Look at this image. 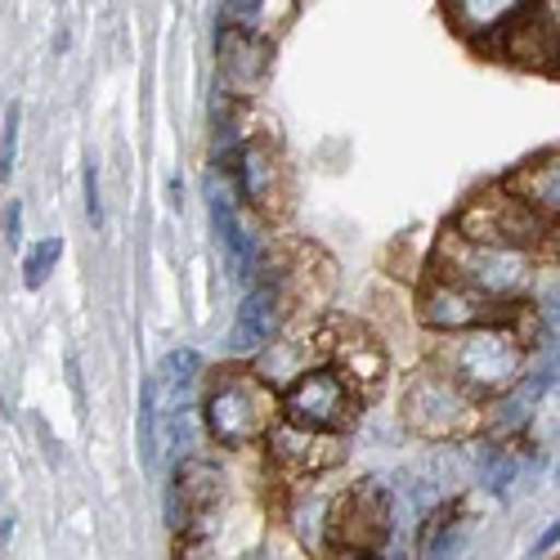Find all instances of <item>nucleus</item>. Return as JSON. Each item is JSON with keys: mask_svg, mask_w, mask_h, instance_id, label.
Listing matches in <instances>:
<instances>
[{"mask_svg": "<svg viewBox=\"0 0 560 560\" xmlns=\"http://www.w3.org/2000/svg\"><path fill=\"white\" fill-rule=\"evenodd\" d=\"M431 363L440 372H448L462 390H471L480 404H489L525 377L529 341L521 332V323L511 314H502L493 323H480V328L444 337V346L435 350Z\"/></svg>", "mask_w": 560, "mask_h": 560, "instance_id": "1", "label": "nucleus"}, {"mask_svg": "<svg viewBox=\"0 0 560 560\" xmlns=\"http://www.w3.org/2000/svg\"><path fill=\"white\" fill-rule=\"evenodd\" d=\"M427 273L453 278V283L471 288L476 296L506 305L529 292L534 273H538V252L525 247H502V243H476V238H462L457 229H448L444 238H435Z\"/></svg>", "mask_w": 560, "mask_h": 560, "instance_id": "2", "label": "nucleus"}, {"mask_svg": "<svg viewBox=\"0 0 560 560\" xmlns=\"http://www.w3.org/2000/svg\"><path fill=\"white\" fill-rule=\"evenodd\" d=\"M283 417L273 386L256 372H220L202 395V422L207 435L224 448H243L256 444L273 431V422Z\"/></svg>", "mask_w": 560, "mask_h": 560, "instance_id": "3", "label": "nucleus"}, {"mask_svg": "<svg viewBox=\"0 0 560 560\" xmlns=\"http://www.w3.org/2000/svg\"><path fill=\"white\" fill-rule=\"evenodd\" d=\"M404 422L435 444H457L485 427V404L462 390L448 372L427 363L417 377L404 386Z\"/></svg>", "mask_w": 560, "mask_h": 560, "instance_id": "4", "label": "nucleus"}, {"mask_svg": "<svg viewBox=\"0 0 560 560\" xmlns=\"http://www.w3.org/2000/svg\"><path fill=\"white\" fill-rule=\"evenodd\" d=\"M283 417L305 431H323V435H341L354 427L359 417V390L346 382L341 368H305L301 377H292L278 395Z\"/></svg>", "mask_w": 560, "mask_h": 560, "instance_id": "5", "label": "nucleus"}, {"mask_svg": "<svg viewBox=\"0 0 560 560\" xmlns=\"http://www.w3.org/2000/svg\"><path fill=\"white\" fill-rule=\"evenodd\" d=\"M395 538V498L382 480H363L346 489V498L332 502V521H328V547H350L382 556Z\"/></svg>", "mask_w": 560, "mask_h": 560, "instance_id": "6", "label": "nucleus"}, {"mask_svg": "<svg viewBox=\"0 0 560 560\" xmlns=\"http://www.w3.org/2000/svg\"><path fill=\"white\" fill-rule=\"evenodd\" d=\"M448 229H457L462 238H476V243H502V247H525V252H538L551 233V224L538 220L525 202L511 198L502 184L493 194L466 202Z\"/></svg>", "mask_w": 560, "mask_h": 560, "instance_id": "7", "label": "nucleus"}, {"mask_svg": "<svg viewBox=\"0 0 560 560\" xmlns=\"http://www.w3.org/2000/svg\"><path fill=\"white\" fill-rule=\"evenodd\" d=\"M493 55L529 72H560V0H529L493 40Z\"/></svg>", "mask_w": 560, "mask_h": 560, "instance_id": "8", "label": "nucleus"}, {"mask_svg": "<svg viewBox=\"0 0 560 560\" xmlns=\"http://www.w3.org/2000/svg\"><path fill=\"white\" fill-rule=\"evenodd\" d=\"M417 318L427 323L431 332H466V328H480V323H493L502 318L493 301L476 296L471 288L453 283V278H440V273H427L422 278V292H417Z\"/></svg>", "mask_w": 560, "mask_h": 560, "instance_id": "9", "label": "nucleus"}, {"mask_svg": "<svg viewBox=\"0 0 560 560\" xmlns=\"http://www.w3.org/2000/svg\"><path fill=\"white\" fill-rule=\"evenodd\" d=\"M265 448H269V462L278 466L283 476H318L328 471V466H337L341 457V440L337 435H323V431H305L296 422H288V417H278L273 431L265 435Z\"/></svg>", "mask_w": 560, "mask_h": 560, "instance_id": "10", "label": "nucleus"}, {"mask_svg": "<svg viewBox=\"0 0 560 560\" xmlns=\"http://www.w3.org/2000/svg\"><path fill=\"white\" fill-rule=\"evenodd\" d=\"M278 328H283V292H278V278H265V283H256L243 296L238 314H233V328H229L224 350L233 359H256V354L269 350Z\"/></svg>", "mask_w": 560, "mask_h": 560, "instance_id": "11", "label": "nucleus"}, {"mask_svg": "<svg viewBox=\"0 0 560 560\" xmlns=\"http://www.w3.org/2000/svg\"><path fill=\"white\" fill-rule=\"evenodd\" d=\"M502 189L525 202L538 220L547 224H560V144L556 149H542L534 158H525L521 166H511L502 179Z\"/></svg>", "mask_w": 560, "mask_h": 560, "instance_id": "12", "label": "nucleus"}, {"mask_svg": "<svg viewBox=\"0 0 560 560\" xmlns=\"http://www.w3.org/2000/svg\"><path fill=\"white\" fill-rule=\"evenodd\" d=\"M215 59H220V77H224V85H233L238 95H247V90L265 85V77H269L273 40L252 36V32L238 27V23H224L220 36H215Z\"/></svg>", "mask_w": 560, "mask_h": 560, "instance_id": "13", "label": "nucleus"}, {"mask_svg": "<svg viewBox=\"0 0 560 560\" xmlns=\"http://www.w3.org/2000/svg\"><path fill=\"white\" fill-rule=\"evenodd\" d=\"M529 0H444V19L466 45H485L493 50V40L511 27Z\"/></svg>", "mask_w": 560, "mask_h": 560, "instance_id": "14", "label": "nucleus"}, {"mask_svg": "<svg viewBox=\"0 0 560 560\" xmlns=\"http://www.w3.org/2000/svg\"><path fill=\"white\" fill-rule=\"evenodd\" d=\"M207 202H211V229L220 238V252L229 260V273L233 278H252L256 269V243L247 238V229L238 220V194H229L220 179L207 184Z\"/></svg>", "mask_w": 560, "mask_h": 560, "instance_id": "15", "label": "nucleus"}, {"mask_svg": "<svg viewBox=\"0 0 560 560\" xmlns=\"http://www.w3.org/2000/svg\"><path fill=\"white\" fill-rule=\"evenodd\" d=\"M224 171L233 175V194H238L243 202H252V207H273V198H278V175H283V166H278V158H273L269 144H243V153L233 158Z\"/></svg>", "mask_w": 560, "mask_h": 560, "instance_id": "16", "label": "nucleus"}, {"mask_svg": "<svg viewBox=\"0 0 560 560\" xmlns=\"http://www.w3.org/2000/svg\"><path fill=\"white\" fill-rule=\"evenodd\" d=\"M471 476L480 480V489L485 493H493V498H506L511 493V485H516V476H521V457L511 453L502 440H480L476 444V453H471Z\"/></svg>", "mask_w": 560, "mask_h": 560, "instance_id": "17", "label": "nucleus"}, {"mask_svg": "<svg viewBox=\"0 0 560 560\" xmlns=\"http://www.w3.org/2000/svg\"><path fill=\"white\" fill-rule=\"evenodd\" d=\"M198 382H202V354L189 350V346L171 350V354L158 363V390H166V408L194 404Z\"/></svg>", "mask_w": 560, "mask_h": 560, "instance_id": "18", "label": "nucleus"}, {"mask_svg": "<svg viewBox=\"0 0 560 560\" xmlns=\"http://www.w3.org/2000/svg\"><path fill=\"white\" fill-rule=\"evenodd\" d=\"M171 489L179 493L184 511H189V516H198V511H207V506L220 498V471H215L211 462H202V457L175 462V480H171Z\"/></svg>", "mask_w": 560, "mask_h": 560, "instance_id": "19", "label": "nucleus"}, {"mask_svg": "<svg viewBox=\"0 0 560 560\" xmlns=\"http://www.w3.org/2000/svg\"><path fill=\"white\" fill-rule=\"evenodd\" d=\"M162 422H166V453H171L175 462L198 457V440H202V431H207L198 404L166 408V412H162Z\"/></svg>", "mask_w": 560, "mask_h": 560, "instance_id": "20", "label": "nucleus"}, {"mask_svg": "<svg viewBox=\"0 0 560 560\" xmlns=\"http://www.w3.org/2000/svg\"><path fill=\"white\" fill-rule=\"evenodd\" d=\"M332 368L346 372V382H350L354 390H368V386H377V382L386 377V354H382V346H372V341H359V346H346V341H341Z\"/></svg>", "mask_w": 560, "mask_h": 560, "instance_id": "21", "label": "nucleus"}, {"mask_svg": "<svg viewBox=\"0 0 560 560\" xmlns=\"http://www.w3.org/2000/svg\"><path fill=\"white\" fill-rule=\"evenodd\" d=\"M296 0H252V5L238 14V27H247L252 36L273 40L278 32H288L296 23Z\"/></svg>", "mask_w": 560, "mask_h": 560, "instance_id": "22", "label": "nucleus"}, {"mask_svg": "<svg viewBox=\"0 0 560 560\" xmlns=\"http://www.w3.org/2000/svg\"><path fill=\"white\" fill-rule=\"evenodd\" d=\"M466 538V525L453 521V511H440V516H431L422 525V556L427 560H448Z\"/></svg>", "mask_w": 560, "mask_h": 560, "instance_id": "23", "label": "nucleus"}, {"mask_svg": "<svg viewBox=\"0 0 560 560\" xmlns=\"http://www.w3.org/2000/svg\"><path fill=\"white\" fill-rule=\"evenodd\" d=\"M59 256H63V238H45V243L27 247V256H23V283H27L32 292L45 288V278L55 273Z\"/></svg>", "mask_w": 560, "mask_h": 560, "instance_id": "24", "label": "nucleus"}, {"mask_svg": "<svg viewBox=\"0 0 560 560\" xmlns=\"http://www.w3.org/2000/svg\"><path fill=\"white\" fill-rule=\"evenodd\" d=\"M158 377L144 382V395H139V448H144V466L158 462Z\"/></svg>", "mask_w": 560, "mask_h": 560, "instance_id": "25", "label": "nucleus"}, {"mask_svg": "<svg viewBox=\"0 0 560 560\" xmlns=\"http://www.w3.org/2000/svg\"><path fill=\"white\" fill-rule=\"evenodd\" d=\"M19 121H23V108L10 104V108H5V121H0V184L14 175V158H19Z\"/></svg>", "mask_w": 560, "mask_h": 560, "instance_id": "26", "label": "nucleus"}, {"mask_svg": "<svg viewBox=\"0 0 560 560\" xmlns=\"http://www.w3.org/2000/svg\"><path fill=\"white\" fill-rule=\"evenodd\" d=\"M85 220L104 229V198H100V166L95 158H85Z\"/></svg>", "mask_w": 560, "mask_h": 560, "instance_id": "27", "label": "nucleus"}, {"mask_svg": "<svg viewBox=\"0 0 560 560\" xmlns=\"http://www.w3.org/2000/svg\"><path fill=\"white\" fill-rule=\"evenodd\" d=\"M5 243H10V247L23 243V202H10V207H5Z\"/></svg>", "mask_w": 560, "mask_h": 560, "instance_id": "28", "label": "nucleus"}, {"mask_svg": "<svg viewBox=\"0 0 560 560\" xmlns=\"http://www.w3.org/2000/svg\"><path fill=\"white\" fill-rule=\"evenodd\" d=\"M551 547H560V516H556V521H551V525L538 534V542H534V556H547Z\"/></svg>", "mask_w": 560, "mask_h": 560, "instance_id": "29", "label": "nucleus"}, {"mask_svg": "<svg viewBox=\"0 0 560 560\" xmlns=\"http://www.w3.org/2000/svg\"><path fill=\"white\" fill-rule=\"evenodd\" d=\"M323 560H382V556H368V551H350V547H328Z\"/></svg>", "mask_w": 560, "mask_h": 560, "instance_id": "30", "label": "nucleus"}, {"mask_svg": "<svg viewBox=\"0 0 560 560\" xmlns=\"http://www.w3.org/2000/svg\"><path fill=\"white\" fill-rule=\"evenodd\" d=\"M556 395H560V372H556Z\"/></svg>", "mask_w": 560, "mask_h": 560, "instance_id": "31", "label": "nucleus"}, {"mask_svg": "<svg viewBox=\"0 0 560 560\" xmlns=\"http://www.w3.org/2000/svg\"><path fill=\"white\" fill-rule=\"evenodd\" d=\"M556 305H560V288H556Z\"/></svg>", "mask_w": 560, "mask_h": 560, "instance_id": "32", "label": "nucleus"}]
</instances>
